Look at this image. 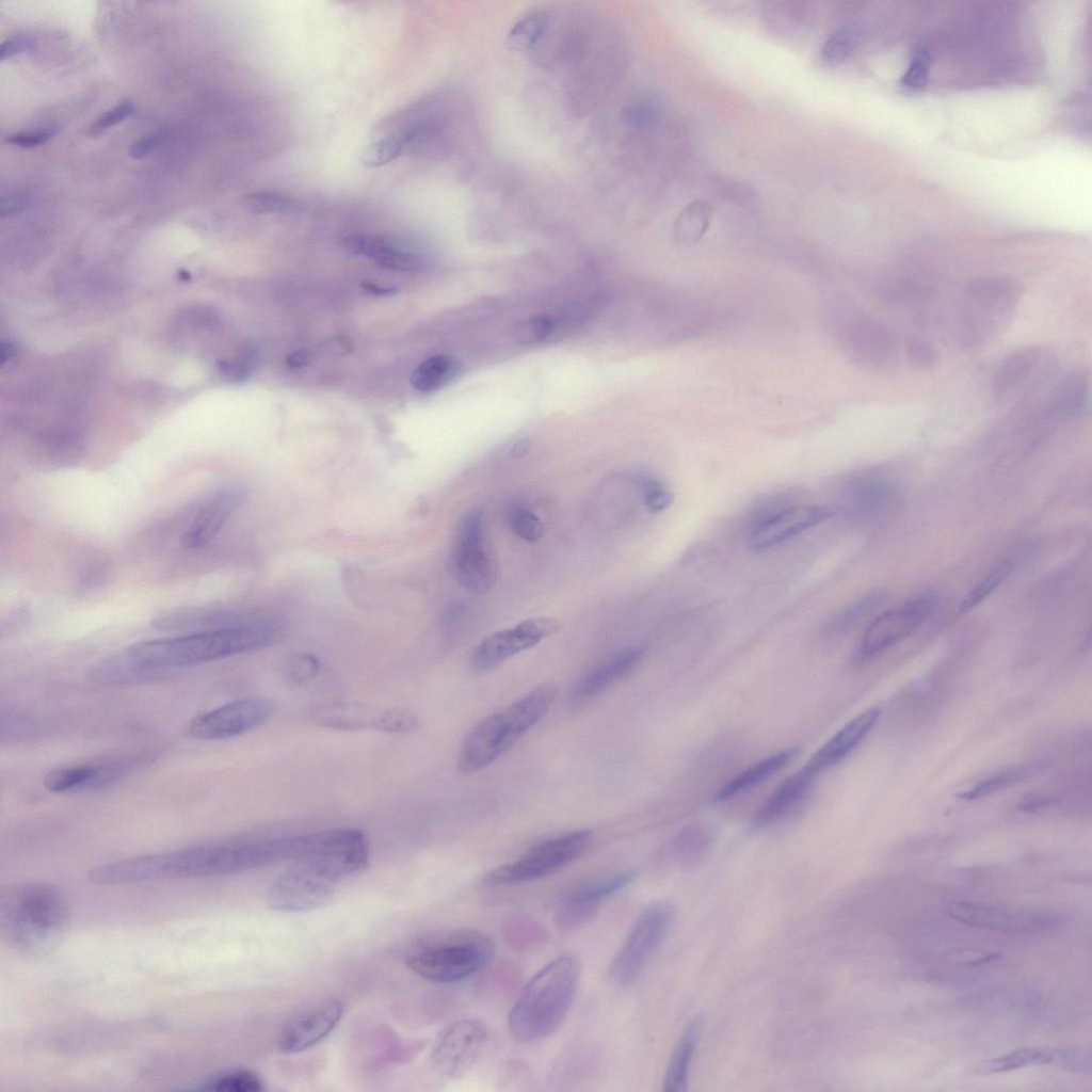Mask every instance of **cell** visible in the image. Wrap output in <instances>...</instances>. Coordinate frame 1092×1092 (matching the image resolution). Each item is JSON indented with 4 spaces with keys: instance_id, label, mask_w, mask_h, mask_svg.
<instances>
[{
    "instance_id": "obj_1",
    "label": "cell",
    "mask_w": 1092,
    "mask_h": 1092,
    "mask_svg": "<svg viewBox=\"0 0 1092 1092\" xmlns=\"http://www.w3.org/2000/svg\"><path fill=\"white\" fill-rule=\"evenodd\" d=\"M282 837L237 839L170 852L128 857L93 868L90 880L100 885L239 873L284 861Z\"/></svg>"
},
{
    "instance_id": "obj_2",
    "label": "cell",
    "mask_w": 1092,
    "mask_h": 1092,
    "mask_svg": "<svg viewBox=\"0 0 1092 1092\" xmlns=\"http://www.w3.org/2000/svg\"><path fill=\"white\" fill-rule=\"evenodd\" d=\"M280 632L278 622L260 617L239 626L138 642L125 654L145 668L165 672L257 651L274 643Z\"/></svg>"
},
{
    "instance_id": "obj_3",
    "label": "cell",
    "mask_w": 1092,
    "mask_h": 1092,
    "mask_svg": "<svg viewBox=\"0 0 1092 1092\" xmlns=\"http://www.w3.org/2000/svg\"><path fill=\"white\" fill-rule=\"evenodd\" d=\"M580 974L579 959L572 953L557 957L536 971L509 1012L511 1035L532 1043L552 1034L571 1010Z\"/></svg>"
},
{
    "instance_id": "obj_4",
    "label": "cell",
    "mask_w": 1092,
    "mask_h": 1092,
    "mask_svg": "<svg viewBox=\"0 0 1092 1092\" xmlns=\"http://www.w3.org/2000/svg\"><path fill=\"white\" fill-rule=\"evenodd\" d=\"M67 921V902L51 885L22 884L1 896V934L11 947L23 953L49 951L63 936Z\"/></svg>"
},
{
    "instance_id": "obj_5",
    "label": "cell",
    "mask_w": 1092,
    "mask_h": 1092,
    "mask_svg": "<svg viewBox=\"0 0 1092 1092\" xmlns=\"http://www.w3.org/2000/svg\"><path fill=\"white\" fill-rule=\"evenodd\" d=\"M556 694L553 686H540L503 710L478 722L462 743L457 758L459 771L475 773L501 757L545 717Z\"/></svg>"
},
{
    "instance_id": "obj_6",
    "label": "cell",
    "mask_w": 1092,
    "mask_h": 1092,
    "mask_svg": "<svg viewBox=\"0 0 1092 1092\" xmlns=\"http://www.w3.org/2000/svg\"><path fill=\"white\" fill-rule=\"evenodd\" d=\"M492 938L475 929H446L416 938L405 953V964L416 975L438 983L471 977L493 959Z\"/></svg>"
},
{
    "instance_id": "obj_7",
    "label": "cell",
    "mask_w": 1092,
    "mask_h": 1092,
    "mask_svg": "<svg viewBox=\"0 0 1092 1092\" xmlns=\"http://www.w3.org/2000/svg\"><path fill=\"white\" fill-rule=\"evenodd\" d=\"M1021 298L1019 285L1007 276H986L968 284L954 318L958 344L969 350L991 342L1009 326Z\"/></svg>"
},
{
    "instance_id": "obj_8",
    "label": "cell",
    "mask_w": 1092,
    "mask_h": 1092,
    "mask_svg": "<svg viewBox=\"0 0 1092 1092\" xmlns=\"http://www.w3.org/2000/svg\"><path fill=\"white\" fill-rule=\"evenodd\" d=\"M369 856L366 834L358 829L342 828L299 835L292 861L337 883L364 870Z\"/></svg>"
},
{
    "instance_id": "obj_9",
    "label": "cell",
    "mask_w": 1092,
    "mask_h": 1092,
    "mask_svg": "<svg viewBox=\"0 0 1092 1092\" xmlns=\"http://www.w3.org/2000/svg\"><path fill=\"white\" fill-rule=\"evenodd\" d=\"M592 832L576 830L548 838L529 848L515 861L489 871L484 883L500 886L547 877L577 860L589 847Z\"/></svg>"
},
{
    "instance_id": "obj_10",
    "label": "cell",
    "mask_w": 1092,
    "mask_h": 1092,
    "mask_svg": "<svg viewBox=\"0 0 1092 1092\" xmlns=\"http://www.w3.org/2000/svg\"><path fill=\"white\" fill-rule=\"evenodd\" d=\"M675 918V908L668 901L647 905L633 921L615 953L609 974L619 985L637 980L668 935Z\"/></svg>"
},
{
    "instance_id": "obj_11",
    "label": "cell",
    "mask_w": 1092,
    "mask_h": 1092,
    "mask_svg": "<svg viewBox=\"0 0 1092 1092\" xmlns=\"http://www.w3.org/2000/svg\"><path fill=\"white\" fill-rule=\"evenodd\" d=\"M453 577L469 592L484 595L496 582V568L485 546L483 514L468 513L461 521L450 557Z\"/></svg>"
},
{
    "instance_id": "obj_12",
    "label": "cell",
    "mask_w": 1092,
    "mask_h": 1092,
    "mask_svg": "<svg viewBox=\"0 0 1092 1092\" xmlns=\"http://www.w3.org/2000/svg\"><path fill=\"white\" fill-rule=\"evenodd\" d=\"M936 606L937 596L928 592L877 616L861 638L854 661L865 662L911 635L934 612Z\"/></svg>"
},
{
    "instance_id": "obj_13",
    "label": "cell",
    "mask_w": 1092,
    "mask_h": 1092,
    "mask_svg": "<svg viewBox=\"0 0 1092 1092\" xmlns=\"http://www.w3.org/2000/svg\"><path fill=\"white\" fill-rule=\"evenodd\" d=\"M1055 360L1041 347L1021 348L1006 356L998 365L992 381V397L998 403L1032 396L1055 372Z\"/></svg>"
},
{
    "instance_id": "obj_14",
    "label": "cell",
    "mask_w": 1092,
    "mask_h": 1092,
    "mask_svg": "<svg viewBox=\"0 0 1092 1092\" xmlns=\"http://www.w3.org/2000/svg\"><path fill=\"white\" fill-rule=\"evenodd\" d=\"M487 1039V1028L479 1019L464 1018L449 1024L432 1046L429 1058L432 1070L446 1078L461 1077L476 1063Z\"/></svg>"
},
{
    "instance_id": "obj_15",
    "label": "cell",
    "mask_w": 1092,
    "mask_h": 1092,
    "mask_svg": "<svg viewBox=\"0 0 1092 1092\" xmlns=\"http://www.w3.org/2000/svg\"><path fill=\"white\" fill-rule=\"evenodd\" d=\"M322 727L336 730H378L387 734H407L418 727L417 716L405 708H383L362 703H336L323 706L314 713Z\"/></svg>"
},
{
    "instance_id": "obj_16",
    "label": "cell",
    "mask_w": 1092,
    "mask_h": 1092,
    "mask_svg": "<svg viewBox=\"0 0 1092 1092\" xmlns=\"http://www.w3.org/2000/svg\"><path fill=\"white\" fill-rule=\"evenodd\" d=\"M274 713L275 705L269 700H238L194 718L188 734L199 740L228 739L268 723Z\"/></svg>"
},
{
    "instance_id": "obj_17",
    "label": "cell",
    "mask_w": 1092,
    "mask_h": 1092,
    "mask_svg": "<svg viewBox=\"0 0 1092 1092\" xmlns=\"http://www.w3.org/2000/svg\"><path fill=\"white\" fill-rule=\"evenodd\" d=\"M335 882L299 862L282 872L267 895L269 906L283 912H306L328 903Z\"/></svg>"
},
{
    "instance_id": "obj_18",
    "label": "cell",
    "mask_w": 1092,
    "mask_h": 1092,
    "mask_svg": "<svg viewBox=\"0 0 1092 1092\" xmlns=\"http://www.w3.org/2000/svg\"><path fill=\"white\" fill-rule=\"evenodd\" d=\"M560 622L539 616L528 619L483 639L470 657L471 667L478 672L488 671L509 658L527 651L560 629Z\"/></svg>"
},
{
    "instance_id": "obj_19",
    "label": "cell",
    "mask_w": 1092,
    "mask_h": 1092,
    "mask_svg": "<svg viewBox=\"0 0 1092 1092\" xmlns=\"http://www.w3.org/2000/svg\"><path fill=\"white\" fill-rule=\"evenodd\" d=\"M837 513L829 504H791L773 513L746 535V545L754 551H764L832 518Z\"/></svg>"
},
{
    "instance_id": "obj_20",
    "label": "cell",
    "mask_w": 1092,
    "mask_h": 1092,
    "mask_svg": "<svg viewBox=\"0 0 1092 1092\" xmlns=\"http://www.w3.org/2000/svg\"><path fill=\"white\" fill-rule=\"evenodd\" d=\"M635 878L636 872L628 870L587 881L571 888L559 902L555 917L557 927L562 931L581 927L597 913L605 900L624 889Z\"/></svg>"
},
{
    "instance_id": "obj_21",
    "label": "cell",
    "mask_w": 1092,
    "mask_h": 1092,
    "mask_svg": "<svg viewBox=\"0 0 1092 1092\" xmlns=\"http://www.w3.org/2000/svg\"><path fill=\"white\" fill-rule=\"evenodd\" d=\"M845 347L851 359L866 369H894L899 360V344L894 334L870 318H856L849 324Z\"/></svg>"
},
{
    "instance_id": "obj_22",
    "label": "cell",
    "mask_w": 1092,
    "mask_h": 1092,
    "mask_svg": "<svg viewBox=\"0 0 1092 1092\" xmlns=\"http://www.w3.org/2000/svg\"><path fill=\"white\" fill-rule=\"evenodd\" d=\"M343 1005L337 999H323L305 1007L291 1016L277 1037V1048L285 1054L306 1050L324 1039L339 1023Z\"/></svg>"
},
{
    "instance_id": "obj_23",
    "label": "cell",
    "mask_w": 1092,
    "mask_h": 1092,
    "mask_svg": "<svg viewBox=\"0 0 1092 1092\" xmlns=\"http://www.w3.org/2000/svg\"><path fill=\"white\" fill-rule=\"evenodd\" d=\"M257 619L220 607L187 606L161 611L151 620V624L160 630L188 633L239 626Z\"/></svg>"
},
{
    "instance_id": "obj_24",
    "label": "cell",
    "mask_w": 1092,
    "mask_h": 1092,
    "mask_svg": "<svg viewBox=\"0 0 1092 1092\" xmlns=\"http://www.w3.org/2000/svg\"><path fill=\"white\" fill-rule=\"evenodd\" d=\"M242 500L243 493L239 488L227 487L214 493L181 535L182 546L189 549L207 546L238 510Z\"/></svg>"
},
{
    "instance_id": "obj_25",
    "label": "cell",
    "mask_w": 1092,
    "mask_h": 1092,
    "mask_svg": "<svg viewBox=\"0 0 1092 1092\" xmlns=\"http://www.w3.org/2000/svg\"><path fill=\"white\" fill-rule=\"evenodd\" d=\"M880 716L881 710L878 707L868 708L857 714L815 752L805 766L817 776L835 766L865 739Z\"/></svg>"
},
{
    "instance_id": "obj_26",
    "label": "cell",
    "mask_w": 1092,
    "mask_h": 1092,
    "mask_svg": "<svg viewBox=\"0 0 1092 1092\" xmlns=\"http://www.w3.org/2000/svg\"><path fill=\"white\" fill-rule=\"evenodd\" d=\"M644 653L642 647H629L589 671L574 686L571 704L580 706L624 678L641 662Z\"/></svg>"
},
{
    "instance_id": "obj_27",
    "label": "cell",
    "mask_w": 1092,
    "mask_h": 1092,
    "mask_svg": "<svg viewBox=\"0 0 1092 1092\" xmlns=\"http://www.w3.org/2000/svg\"><path fill=\"white\" fill-rule=\"evenodd\" d=\"M946 914L959 922L991 931H1015L1037 921L1028 913L963 901L947 904Z\"/></svg>"
},
{
    "instance_id": "obj_28",
    "label": "cell",
    "mask_w": 1092,
    "mask_h": 1092,
    "mask_svg": "<svg viewBox=\"0 0 1092 1092\" xmlns=\"http://www.w3.org/2000/svg\"><path fill=\"white\" fill-rule=\"evenodd\" d=\"M816 777L806 766L788 776L754 814L753 825L766 826L786 816L807 794Z\"/></svg>"
},
{
    "instance_id": "obj_29",
    "label": "cell",
    "mask_w": 1092,
    "mask_h": 1092,
    "mask_svg": "<svg viewBox=\"0 0 1092 1092\" xmlns=\"http://www.w3.org/2000/svg\"><path fill=\"white\" fill-rule=\"evenodd\" d=\"M341 244L347 251L364 255L387 269L415 271L422 267L416 255L396 247L383 237L349 235L342 238Z\"/></svg>"
},
{
    "instance_id": "obj_30",
    "label": "cell",
    "mask_w": 1092,
    "mask_h": 1092,
    "mask_svg": "<svg viewBox=\"0 0 1092 1092\" xmlns=\"http://www.w3.org/2000/svg\"><path fill=\"white\" fill-rule=\"evenodd\" d=\"M893 495L892 482L873 471L860 472L852 477L845 488L847 504L855 513L861 514L881 511L892 500Z\"/></svg>"
},
{
    "instance_id": "obj_31",
    "label": "cell",
    "mask_w": 1092,
    "mask_h": 1092,
    "mask_svg": "<svg viewBox=\"0 0 1092 1092\" xmlns=\"http://www.w3.org/2000/svg\"><path fill=\"white\" fill-rule=\"evenodd\" d=\"M162 673L164 672L148 669L134 662L125 652L99 661L90 670L91 678L106 686L138 684L158 677Z\"/></svg>"
},
{
    "instance_id": "obj_32",
    "label": "cell",
    "mask_w": 1092,
    "mask_h": 1092,
    "mask_svg": "<svg viewBox=\"0 0 1092 1092\" xmlns=\"http://www.w3.org/2000/svg\"><path fill=\"white\" fill-rule=\"evenodd\" d=\"M798 754L799 749H787L754 764L720 788L714 801L723 802L761 783L785 767Z\"/></svg>"
},
{
    "instance_id": "obj_33",
    "label": "cell",
    "mask_w": 1092,
    "mask_h": 1092,
    "mask_svg": "<svg viewBox=\"0 0 1092 1092\" xmlns=\"http://www.w3.org/2000/svg\"><path fill=\"white\" fill-rule=\"evenodd\" d=\"M885 599L886 594L882 591H873L860 597L830 616L821 626L820 635L826 639L846 635L876 611Z\"/></svg>"
},
{
    "instance_id": "obj_34",
    "label": "cell",
    "mask_w": 1092,
    "mask_h": 1092,
    "mask_svg": "<svg viewBox=\"0 0 1092 1092\" xmlns=\"http://www.w3.org/2000/svg\"><path fill=\"white\" fill-rule=\"evenodd\" d=\"M698 1037L700 1027L694 1023L685 1030L678 1040L664 1075L663 1090L665 1092L685 1091L689 1067L698 1042Z\"/></svg>"
},
{
    "instance_id": "obj_35",
    "label": "cell",
    "mask_w": 1092,
    "mask_h": 1092,
    "mask_svg": "<svg viewBox=\"0 0 1092 1092\" xmlns=\"http://www.w3.org/2000/svg\"><path fill=\"white\" fill-rule=\"evenodd\" d=\"M1046 766V762L1038 761L1009 768L979 782L959 797L963 800H977L994 794L1041 773Z\"/></svg>"
},
{
    "instance_id": "obj_36",
    "label": "cell",
    "mask_w": 1092,
    "mask_h": 1092,
    "mask_svg": "<svg viewBox=\"0 0 1092 1092\" xmlns=\"http://www.w3.org/2000/svg\"><path fill=\"white\" fill-rule=\"evenodd\" d=\"M100 765H80L51 770L44 778V786L52 792H67L100 785Z\"/></svg>"
},
{
    "instance_id": "obj_37",
    "label": "cell",
    "mask_w": 1092,
    "mask_h": 1092,
    "mask_svg": "<svg viewBox=\"0 0 1092 1092\" xmlns=\"http://www.w3.org/2000/svg\"><path fill=\"white\" fill-rule=\"evenodd\" d=\"M459 363L447 355L432 356L413 372L411 382L420 391H433L447 385L457 374Z\"/></svg>"
},
{
    "instance_id": "obj_38",
    "label": "cell",
    "mask_w": 1092,
    "mask_h": 1092,
    "mask_svg": "<svg viewBox=\"0 0 1092 1092\" xmlns=\"http://www.w3.org/2000/svg\"><path fill=\"white\" fill-rule=\"evenodd\" d=\"M712 218L710 205L704 200H694L687 205L677 215L673 232L675 239L682 244L696 243L706 232Z\"/></svg>"
},
{
    "instance_id": "obj_39",
    "label": "cell",
    "mask_w": 1092,
    "mask_h": 1092,
    "mask_svg": "<svg viewBox=\"0 0 1092 1092\" xmlns=\"http://www.w3.org/2000/svg\"><path fill=\"white\" fill-rule=\"evenodd\" d=\"M200 1090L214 1092H259L263 1089L260 1077L247 1069H231L206 1079Z\"/></svg>"
},
{
    "instance_id": "obj_40",
    "label": "cell",
    "mask_w": 1092,
    "mask_h": 1092,
    "mask_svg": "<svg viewBox=\"0 0 1092 1092\" xmlns=\"http://www.w3.org/2000/svg\"><path fill=\"white\" fill-rule=\"evenodd\" d=\"M1053 1061L1051 1053L1039 1048L1025 1047L986 1061L981 1066V1071L990 1074L1003 1073L1025 1066L1048 1064Z\"/></svg>"
},
{
    "instance_id": "obj_41",
    "label": "cell",
    "mask_w": 1092,
    "mask_h": 1092,
    "mask_svg": "<svg viewBox=\"0 0 1092 1092\" xmlns=\"http://www.w3.org/2000/svg\"><path fill=\"white\" fill-rule=\"evenodd\" d=\"M405 148L406 144L398 133L383 136L367 146L362 155V163L367 167L383 166L396 160Z\"/></svg>"
},
{
    "instance_id": "obj_42",
    "label": "cell",
    "mask_w": 1092,
    "mask_h": 1092,
    "mask_svg": "<svg viewBox=\"0 0 1092 1092\" xmlns=\"http://www.w3.org/2000/svg\"><path fill=\"white\" fill-rule=\"evenodd\" d=\"M245 205L254 213H288L300 208L296 199L274 192L258 191L246 195Z\"/></svg>"
},
{
    "instance_id": "obj_43",
    "label": "cell",
    "mask_w": 1092,
    "mask_h": 1092,
    "mask_svg": "<svg viewBox=\"0 0 1092 1092\" xmlns=\"http://www.w3.org/2000/svg\"><path fill=\"white\" fill-rule=\"evenodd\" d=\"M1013 561L1006 560L992 569L966 596L959 608L965 613L991 594L1012 572Z\"/></svg>"
},
{
    "instance_id": "obj_44",
    "label": "cell",
    "mask_w": 1092,
    "mask_h": 1092,
    "mask_svg": "<svg viewBox=\"0 0 1092 1092\" xmlns=\"http://www.w3.org/2000/svg\"><path fill=\"white\" fill-rule=\"evenodd\" d=\"M507 519L512 531L524 541L535 542L543 534L541 520L524 504L512 505Z\"/></svg>"
},
{
    "instance_id": "obj_45",
    "label": "cell",
    "mask_w": 1092,
    "mask_h": 1092,
    "mask_svg": "<svg viewBox=\"0 0 1092 1092\" xmlns=\"http://www.w3.org/2000/svg\"><path fill=\"white\" fill-rule=\"evenodd\" d=\"M286 678L294 685L302 686L312 681L320 672L318 659L307 653L290 657L284 668Z\"/></svg>"
},
{
    "instance_id": "obj_46",
    "label": "cell",
    "mask_w": 1092,
    "mask_h": 1092,
    "mask_svg": "<svg viewBox=\"0 0 1092 1092\" xmlns=\"http://www.w3.org/2000/svg\"><path fill=\"white\" fill-rule=\"evenodd\" d=\"M854 36L850 29L841 28L834 32L821 49V58L825 64L836 65L846 60L853 49Z\"/></svg>"
},
{
    "instance_id": "obj_47",
    "label": "cell",
    "mask_w": 1092,
    "mask_h": 1092,
    "mask_svg": "<svg viewBox=\"0 0 1092 1092\" xmlns=\"http://www.w3.org/2000/svg\"><path fill=\"white\" fill-rule=\"evenodd\" d=\"M1053 1054V1059L1073 1073L1090 1074L1092 1067L1090 1049L1077 1046L1059 1048Z\"/></svg>"
},
{
    "instance_id": "obj_48",
    "label": "cell",
    "mask_w": 1092,
    "mask_h": 1092,
    "mask_svg": "<svg viewBox=\"0 0 1092 1092\" xmlns=\"http://www.w3.org/2000/svg\"><path fill=\"white\" fill-rule=\"evenodd\" d=\"M552 327V320L548 316H535L519 324L517 327V338L523 343L541 342L550 335Z\"/></svg>"
},
{
    "instance_id": "obj_49",
    "label": "cell",
    "mask_w": 1092,
    "mask_h": 1092,
    "mask_svg": "<svg viewBox=\"0 0 1092 1092\" xmlns=\"http://www.w3.org/2000/svg\"><path fill=\"white\" fill-rule=\"evenodd\" d=\"M135 110L134 102L131 99H125L121 101L116 107L107 111L100 115L90 127L89 133L99 135L108 129L123 122L125 118L133 114Z\"/></svg>"
},
{
    "instance_id": "obj_50",
    "label": "cell",
    "mask_w": 1092,
    "mask_h": 1092,
    "mask_svg": "<svg viewBox=\"0 0 1092 1092\" xmlns=\"http://www.w3.org/2000/svg\"><path fill=\"white\" fill-rule=\"evenodd\" d=\"M644 503L651 512H662L668 509L672 501V494L667 491L659 481L652 477H643Z\"/></svg>"
},
{
    "instance_id": "obj_51",
    "label": "cell",
    "mask_w": 1092,
    "mask_h": 1092,
    "mask_svg": "<svg viewBox=\"0 0 1092 1092\" xmlns=\"http://www.w3.org/2000/svg\"><path fill=\"white\" fill-rule=\"evenodd\" d=\"M659 117V111L651 101L640 100L629 105L623 111V118L636 127L653 125Z\"/></svg>"
},
{
    "instance_id": "obj_52",
    "label": "cell",
    "mask_w": 1092,
    "mask_h": 1092,
    "mask_svg": "<svg viewBox=\"0 0 1092 1092\" xmlns=\"http://www.w3.org/2000/svg\"><path fill=\"white\" fill-rule=\"evenodd\" d=\"M908 357L912 365L920 369H931L937 363V353L933 347L917 339L909 342Z\"/></svg>"
},
{
    "instance_id": "obj_53",
    "label": "cell",
    "mask_w": 1092,
    "mask_h": 1092,
    "mask_svg": "<svg viewBox=\"0 0 1092 1092\" xmlns=\"http://www.w3.org/2000/svg\"><path fill=\"white\" fill-rule=\"evenodd\" d=\"M54 135L52 129L7 134L5 141L20 147H34L47 143Z\"/></svg>"
},
{
    "instance_id": "obj_54",
    "label": "cell",
    "mask_w": 1092,
    "mask_h": 1092,
    "mask_svg": "<svg viewBox=\"0 0 1092 1092\" xmlns=\"http://www.w3.org/2000/svg\"><path fill=\"white\" fill-rule=\"evenodd\" d=\"M1000 957L998 952L984 950H960L954 952V959L967 965H982L991 963Z\"/></svg>"
},
{
    "instance_id": "obj_55",
    "label": "cell",
    "mask_w": 1092,
    "mask_h": 1092,
    "mask_svg": "<svg viewBox=\"0 0 1092 1092\" xmlns=\"http://www.w3.org/2000/svg\"><path fill=\"white\" fill-rule=\"evenodd\" d=\"M33 42L27 35H15L5 39L0 46V59L5 60L31 48Z\"/></svg>"
},
{
    "instance_id": "obj_56",
    "label": "cell",
    "mask_w": 1092,
    "mask_h": 1092,
    "mask_svg": "<svg viewBox=\"0 0 1092 1092\" xmlns=\"http://www.w3.org/2000/svg\"><path fill=\"white\" fill-rule=\"evenodd\" d=\"M160 140L161 134L152 133L146 135L131 145L129 154L134 159L143 158L160 143Z\"/></svg>"
},
{
    "instance_id": "obj_57",
    "label": "cell",
    "mask_w": 1092,
    "mask_h": 1092,
    "mask_svg": "<svg viewBox=\"0 0 1092 1092\" xmlns=\"http://www.w3.org/2000/svg\"><path fill=\"white\" fill-rule=\"evenodd\" d=\"M311 362V354L306 349H300L288 355L286 363L291 368H303Z\"/></svg>"
},
{
    "instance_id": "obj_58",
    "label": "cell",
    "mask_w": 1092,
    "mask_h": 1092,
    "mask_svg": "<svg viewBox=\"0 0 1092 1092\" xmlns=\"http://www.w3.org/2000/svg\"><path fill=\"white\" fill-rule=\"evenodd\" d=\"M362 287L367 292L372 293L374 295H379V296L392 295V294H395L397 292V289H395L392 287H383V286H379L376 284L369 283V282L362 283Z\"/></svg>"
},
{
    "instance_id": "obj_59",
    "label": "cell",
    "mask_w": 1092,
    "mask_h": 1092,
    "mask_svg": "<svg viewBox=\"0 0 1092 1092\" xmlns=\"http://www.w3.org/2000/svg\"><path fill=\"white\" fill-rule=\"evenodd\" d=\"M529 449L530 441L528 439H521L515 443L511 452L514 457H521L528 453Z\"/></svg>"
}]
</instances>
